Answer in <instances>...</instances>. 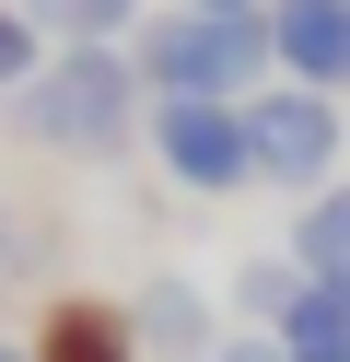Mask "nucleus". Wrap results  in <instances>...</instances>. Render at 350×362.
<instances>
[{
    "instance_id": "10",
    "label": "nucleus",
    "mask_w": 350,
    "mask_h": 362,
    "mask_svg": "<svg viewBox=\"0 0 350 362\" xmlns=\"http://www.w3.org/2000/svg\"><path fill=\"white\" fill-rule=\"evenodd\" d=\"M23 12H35V35H59V47H129V35L152 24L140 0H23Z\"/></svg>"
},
{
    "instance_id": "2",
    "label": "nucleus",
    "mask_w": 350,
    "mask_h": 362,
    "mask_svg": "<svg viewBox=\"0 0 350 362\" xmlns=\"http://www.w3.org/2000/svg\"><path fill=\"white\" fill-rule=\"evenodd\" d=\"M129 71H140V94H222V105H245V94H269V71H280V47H269V12H175L163 0L152 24L129 35Z\"/></svg>"
},
{
    "instance_id": "5",
    "label": "nucleus",
    "mask_w": 350,
    "mask_h": 362,
    "mask_svg": "<svg viewBox=\"0 0 350 362\" xmlns=\"http://www.w3.org/2000/svg\"><path fill=\"white\" fill-rule=\"evenodd\" d=\"M269 47H280V82L350 94V0H269Z\"/></svg>"
},
{
    "instance_id": "3",
    "label": "nucleus",
    "mask_w": 350,
    "mask_h": 362,
    "mask_svg": "<svg viewBox=\"0 0 350 362\" xmlns=\"http://www.w3.org/2000/svg\"><path fill=\"white\" fill-rule=\"evenodd\" d=\"M245 152H257V187H339V94H303V82H269L245 94Z\"/></svg>"
},
{
    "instance_id": "12",
    "label": "nucleus",
    "mask_w": 350,
    "mask_h": 362,
    "mask_svg": "<svg viewBox=\"0 0 350 362\" xmlns=\"http://www.w3.org/2000/svg\"><path fill=\"white\" fill-rule=\"evenodd\" d=\"M35 71H47V35H35V12H23V0H0V94H23Z\"/></svg>"
},
{
    "instance_id": "13",
    "label": "nucleus",
    "mask_w": 350,
    "mask_h": 362,
    "mask_svg": "<svg viewBox=\"0 0 350 362\" xmlns=\"http://www.w3.org/2000/svg\"><path fill=\"white\" fill-rule=\"evenodd\" d=\"M12 269H23V222H12V199H0V292H12Z\"/></svg>"
},
{
    "instance_id": "6",
    "label": "nucleus",
    "mask_w": 350,
    "mask_h": 362,
    "mask_svg": "<svg viewBox=\"0 0 350 362\" xmlns=\"http://www.w3.org/2000/svg\"><path fill=\"white\" fill-rule=\"evenodd\" d=\"M35 362H140V327L129 304H105V292H59L35 327Z\"/></svg>"
},
{
    "instance_id": "7",
    "label": "nucleus",
    "mask_w": 350,
    "mask_h": 362,
    "mask_svg": "<svg viewBox=\"0 0 350 362\" xmlns=\"http://www.w3.org/2000/svg\"><path fill=\"white\" fill-rule=\"evenodd\" d=\"M129 327H140V351H152V362H210V351H222V339H210V292H199V281H152V292L129 304Z\"/></svg>"
},
{
    "instance_id": "15",
    "label": "nucleus",
    "mask_w": 350,
    "mask_h": 362,
    "mask_svg": "<svg viewBox=\"0 0 350 362\" xmlns=\"http://www.w3.org/2000/svg\"><path fill=\"white\" fill-rule=\"evenodd\" d=\"M175 12H269V0H175Z\"/></svg>"
},
{
    "instance_id": "14",
    "label": "nucleus",
    "mask_w": 350,
    "mask_h": 362,
    "mask_svg": "<svg viewBox=\"0 0 350 362\" xmlns=\"http://www.w3.org/2000/svg\"><path fill=\"white\" fill-rule=\"evenodd\" d=\"M210 362H280V339H222Z\"/></svg>"
},
{
    "instance_id": "16",
    "label": "nucleus",
    "mask_w": 350,
    "mask_h": 362,
    "mask_svg": "<svg viewBox=\"0 0 350 362\" xmlns=\"http://www.w3.org/2000/svg\"><path fill=\"white\" fill-rule=\"evenodd\" d=\"M0 362H35V351H12V339H0Z\"/></svg>"
},
{
    "instance_id": "4",
    "label": "nucleus",
    "mask_w": 350,
    "mask_h": 362,
    "mask_svg": "<svg viewBox=\"0 0 350 362\" xmlns=\"http://www.w3.org/2000/svg\"><path fill=\"white\" fill-rule=\"evenodd\" d=\"M152 164L175 175V187H199V199H233V187H257L245 105H222V94H163V105H152Z\"/></svg>"
},
{
    "instance_id": "11",
    "label": "nucleus",
    "mask_w": 350,
    "mask_h": 362,
    "mask_svg": "<svg viewBox=\"0 0 350 362\" xmlns=\"http://www.w3.org/2000/svg\"><path fill=\"white\" fill-rule=\"evenodd\" d=\"M292 292H303L292 257H245V269H233V315H257V327H280V315H292Z\"/></svg>"
},
{
    "instance_id": "1",
    "label": "nucleus",
    "mask_w": 350,
    "mask_h": 362,
    "mask_svg": "<svg viewBox=\"0 0 350 362\" xmlns=\"http://www.w3.org/2000/svg\"><path fill=\"white\" fill-rule=\"evenodd\" d=\"M12 129H23L35 152L105 164V152H129V129H152V94H140L129 47H59V59L12 94Z\"/></svg>"
},
{
    "instance_id": "9",
    "label": "nucleus",
    "mask_w": 350,
    "mask_h": 362,
    "mask_svg": "<svg viewBox=\"0 0 350 362\" xmlns=\"http://www.w3.org/2000/svg\"><path fill=\"white\" fill-rule=\"evenodd\" d=\"M280 257H292L303 281H350V187H315V199H303Z\"/></svg>"
},
{
    "instance_id": "8",
    "label": "nucleus",
    "mask_w": 350,
    "mask_h": 362,
    "mask_svg": "<svg viewBox=\"0 0 350 362\" xmlns=\"http://www.w3.org/2000/svg\"><path fill=\"white\" fill-rule=\"evenodd\" d=\"M269 339H280V362H350V281H303Z\"/></svg>"
}]
</instances>
